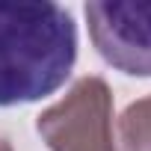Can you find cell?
I'll return each mask as SVG.
<instances>
[{
    "label": "cell",
    "instance_id": "obj_1",
    "mask_svg": "<svg viewBox=\"0 0 151 151\" xmlns=\"http://www.w3.org/2000/svg\"><path fill=\"white\" fill-rule=\"evenodd\" d=\"M77 59V24L59 3L0 0V107L53 95Z\"/></svg>",
    "mask_w": 151,
    "mask_h": 151
},
{
    "label": "cell",
    "instance_id": "obj_2",
    "mask_svg": "<svg viewBox=\"0 0 151 151\" xmlns=\"http://www.w3.org/2000/svg\"><path fill=\"white\" fill-rule=\"evenodd\" d=\"M50 151H116L113 92L101 77H80L68 95L36 119Z\"/></svg>",
    "mask_w": 151,
    "mask_h": 151
},
{
    "label": "cell",
    "instance_id": "obj_3",
    "mask_svg": "<svg viewBox=\"0 0 151 151\" xmlns=\"http://www.w3.org/2000/svg\"><path fill=\"white\" fill-rule=\"evenodd\" d=\"M95 50L130 77H151V3H86Z\"/></svg>",
    "mask_w": 151,
    "mask_h": 151
},
{
    "label": "cell",
    "instance_id": "obj_4",
    "mask_svg": "<svg viewBox=\"0 0 151 151\" xmlns=\"http://www.w3.org/2000/svg\"><path fill=\"white\" fill-rule=\"evenodd\" d=\"M116 151H151V95L133 101L122 113Z\"/></svg>",
    "mask_w": 151,
    "mask_h": 151
},
{
    "label": "cell",
    "instance_id": "obj_5",
    "mask_svg": "<svg viewBox=\"0 0 151 151\" xmlns=\"http://www.w3.org/2000/svg\"><path fill=\"white\" fill-rule=\"evenodd\" d=\"M0 151H12V145H9V139H3V136H0Z\"/></svg>",
    "mask_w": 151,
    "mask_h": 151
}]
</instances>
